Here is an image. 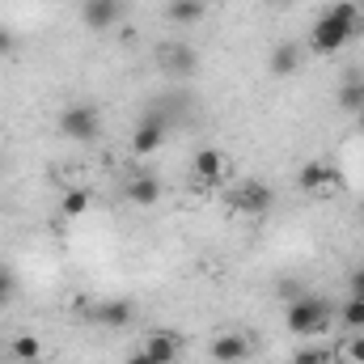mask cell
<instances>
[{"label":"cell","mask_w":364,"mask_h":364,"mask_svg":"<svg viewBox=\"0 0 364 364\" xmlns=\"http://www.w3.org/2000/svg\"><path fill=\"white\" fill-rule=\"evenodd\" d=\"M161 144H166V119H161V114H144L140 127L132 132V153H136V157H149V153H157Z\"/></svg>","instance_id":"cell-6"},{"label":"cell","mask_w":364,"mask_h":364,"mask_svg":"<svg viewBox=\"0 0 364 364\" xmlns=\"http://www.w3.org/2000/svg\"><path fill=\"white\" fill-rule=\"evenodd\" d=\"M203 0H170L166 4V17L174 21V26H195V21H203Z\"/></svg>","instance_id":"cell-15"},{"label":"cell","mask_w":364,"mask_h":364,"mask_svg":"<svg viewBox=\"0 0 364 364\" xmlns=\"http://www.w3.org/2000/svg\"><path fill=\"white\" fill-rule=\"evenodd\" d=\"M9 51H13V34L0 26V55H9Z\"/></svg>","instance_id":"cell-24"},{"label":"cell","mask_w":364,"mask_h":364,"mask_svg":"<svg viewBox=\"0 0 364 364\" xmlns=\"http://www.w3.org/2000/svg\"><path fill=\"white\" fill-rule=\"evenodd\" d=\"M348 284H352V296H360L364 301V267H356V272L348 275Z\"/></svg>","instance_id":"cell-23"},{"label":"cell","mask_w":364,"mask_h":364,"mask_svg":"<svg viewBox=\"0 0 364 364\" xmlns=\"http://www.w3.org/2000/svg\"><path fill=\"white\" fill-rule=\"evenodd\" d=\"M275 4H279V0H275Z\"/></svg>","instance_id":"cell-28"},{"label":"cell","mask_w":364,"mask_h":364,"mask_svg":"<svg viewBox=\"0 0 364 364\" xmlns=\"http://www.w3.org/2000/svg\"><path fill=\"white\" fill-rule=\"evenodd\" d=\"M127 199H132V203H140V208H153V203L161 199V182L149 178V174H140V178L127 182Z\"/></svg>","instance_id":"cell-14"},{"label":"cell","mask_w":364,"mask_h":364,"mask_svg":"<svg viewBox=\"0 0 364 364\" xmlns=\"http://www.w3.org/2000/svg\"><path fill=\"white\" fill-rule=\"evenodd\" d=\"M233 203L246 212V216H267L272 212V203H275V191L267 186V182H242L237 186V195H233Z\"/></svg>","instance_id":"cell-5"},{"label":"cell","mask_w":364,"mask_h":364,"mask_svg":"<svg viewBox=\"0 0 364 364\" xmlns=\"http://www.w3.org/2000/svg\"><path fill=\"white\" fill-rule=\"evenodd\" d=\"M356 127H360V136H364V110H360V119H356Z\"/></svg>","instance_id":"cell-26"},{"label":"cell","mask_w":364,"mask_h":364,"mask_svg":"<svg viewBox=\"0 0 364 364\" xmlns=\"http://www.w3.org/2000/svg\"><path fill=\"white\" fill-rule=\"evenodd\" d=\"M296 64H301L296 43H279V47L272 51V73H275V77H292V73H296Z\"/></svg>","instance_id":"cell-16"},{"label":"cell","mask_w":364,"mask_h":364,"mask_svg":"<svg viewBox=\"0 0 364 364\" xmlns=\"http://www.w3.org/2000/svg\"><path fill=\"white\" fill-rule=\"evenodd\" d=\"M339 102H343V106H352V110L360 114V110H364V85H356V81H352V85H343V90H339Z\"/></svg>","instance_id":"cell-21"},{"label":"cell","mask_w":364,"mask_h":364,"mask_svg":"<svg viewBox=\"0 0 364 364\" xmlns=\"http://www.w3.org/2000/svg\"><path fill=\"white\" fill-rule=\"evenodd\" d=\"M93 203V195L85 186H73V191H64V199H60V212L68 216V220H77V216H85Z\"/></svg>","instance_id":"cell-17"},{"label":"cell","mask_w":364,"mask_h":364,"mask_svg":"<svg viewBox=\"0 0 364 364\" xmlns=\"http://www.w3.org/2000/svg\"><path fill=\"white\" fill-rule=\"evenodd\" d=\"M339 352H343V360H348V364H364V331L348 335V343H343Z\"/></svg>","instance_id":"cell-19"},{"label":"cell","mask_w":364,"mask_h":364,"mask_svg":"<svg viewBox=\"0 0 364 364\" xmlns=\"http://www.w3.org/2000/svg\"><path fill=\"white\" fill-rule=\"evenodd\" d=\"M60 132H64L68 140H77V144H93V140L102 136V119H97L93 106H68V110L60 114Z\"/></svg>","instance_id":"cell-3"},{"label":"cell","mask_w":364,"mask_h":364,"mask_svg":"<svg viewBox=\"0 0 364 364\" xmlns=\"http://www.w3.org/2000/svg\"><path fill=\"white\" fill-rule=\"evenodd\" d=\"M339 170L335 166H326V161H305L301 166V174H296V191H305V195H314V191H331V186H339Z\"/></svg>","instance_id":"cell-7"},{"label":"cell","mask_w":364,"mask_h":364,"mask_svg":"<svg viewBox=\"0 0 364 364\" xmlns=\"http://www.w3.org/2000/svg\"><path fill=\"white\" fill-rule=\"evenodd\" d=\"M123 364H157V360H149L144 352H136V356H127V360H123Z\"/></svg>","instance_id":"cell-25"},{"label":"cell","mask_w":364,"mask_h":364,"mask_svg":"<svg viewBox=\"0 0 364 364\" xmlns=\"http://www.w3.org/2000/svg\"><path fill=\"white\" fill-rule=\"evenodd\" d=\"M284 322L296 339H318L331 326V305L322 296H292L284 309Z\"/></svg>","instance_id":"cell-2"},{"label":"cell","mask_w":364,"mask_h":364,"mask_svg":"<svg viewBox=\"0 0 364 364\" xmlns=\"http://www.w3.org/2000/svg\"><path fill=\"white\" fill-rule=\"evenodd\" d=\"M208 352H212L216 364H242V360H250V339L237 335V331H229V335H216Z\"/></svg>","instance_id":"cell-9"},{"label":"cell","mask_w":364,"mask_h":364,"mask_svg":"<svg viewBox=\"0 0 364 364\" xmlns=\"http://www.w3.org/2000/svg\"><path fill=\"white\" fill-rule=\"evenodd\" d=\"M9 356L17 364H43L47 360V343L38 335H13L9 339Z\"/></svg>","instance_id":"cell-12"},{"label":"cell","mask_w":364,"mask_h":364,"mask_svg":"<svg viewBox=\"0 0 364 364\" xmlns=\"http://www.w3.org/2000/svg\"><path fill=\"white\" fill-rule=\"evenodd\" d=\"M161 64L174 77H191L199 60H195V47H186V43H161Z\"/></svg>","instance_id":"cell-11"},{"label":"cell","mask_w":364,"mask_h":364,"mask_svg":"<svg viewBox=\"0 0 364 364\" xmlns=\"http://www.w3.org/2000/svg\"><path fill=\"white\" fill-rule=\"evenodd\" d=\"M356 30H360V4L356 0H339V4H331L326 17H318V26L309 34V51L314 55H339L356 38Z\"/></svg>","instance_id":"cell-1"},{"label":"cell","mask_w":364,"mask_h":364,"mask_svg":"<svg viewBox=\"0 0 364 364\" xmlns=\"http://www.w3.org/2000/svg\"><path fill=\"white\" fill-rule=\"evenodd\" d=\"M229 157H225V149H195V157H191V174L199 182H225L229 178Z\"/></svg>","instance_id":"cell-4"},{"label":"cell","mask_w":364,"mask_h":364,"mask_svg":"<svg viewBox=\"0 0 364 364\" xmlns=\"http://www.w3.org/2000/svg\"><path fill=\"white\" fill-rule=\"evenodd\" d=\"M331 360H335V352H326V348H301L292 356V364H331Z\"/></svg>","instance_id":"cell-20"},{"label":"cell","mask_w":364,"mask_h":364,"mask_svg":"<svg viewBox=\"0 0 364 364\" xmlns=\"http://www.w3.org/2000/svg\"><path fill=\"white\" fill-rule=\"evenodd\" d=\"M132 301H106V305H97L93 309V322H102V326H127L132 322Z\"/></svg>","instance_id":"cell-13"},{"label":"cell","mask_w":364,"mask_h":364,"mask_svg":"<svg viewBox=\"0 0 364 364\" xmlns=\"http://www.w3.org/2000/svg\"><path fill=\"white\" fill-rule=\"evenodd\" d=\"M149 360L157 364H178L182 356V339L174 335V331H149V339H144V348H140Z\"/></svg>","instance_id":"cell-8"},{"label":"cell","mask_w":364,"mask_h":364,"mask_svg":"<svg viewBox=\"0 0 364 364\" xmlns=\"http://www.w3.org/2000/svg\"><path fill=\"white\" fill-rule=\"evenodd\" d=\"M0 364H17V360H13V356H4V360H0Z\"/></svg>","instance_id":"cell-27"},{"label":"cell","mask_w":364,"mask_h":364,"mask_svg":"<svg viewBox=\"0 0 364 364\" xmlns=\"http://www.w3.org/2000/svg\"><path fill=\"white\" fill-rule=\"evenodd\" d=\"M339 322H343L352 335H356V331H364V301H360V296H348V305L339 309Z\"/></svg>","instance_id":"cell-18"},{"label":"cell","mask_w":364,"mask_h":364,"mask_svg":"<svg viewBox=\"0 0 364 364\" xmlns=\"http://www.w3.org/2000/svg\"><path fill=\"white\" fill-rule=\"evenodd\" d=\"M123 17V0H85L81 4V21L90 30H110Z\"/></svg>","instance_id":"cell-10"},{"label":"cell","mask_w":364,"mask_h":364,"mask_svg":"<svg viewBox=\"0 0 364 364\" xmlns=\"http://www.w3.org/2000/svg\"><path fill=\"white\" fill-rule=\"evenodd\" d=\"M13 292H17V279H13L9 267H0V305H9V301H13Z\"/></svg>","instance_id":"cell-22"}]
</instances>
